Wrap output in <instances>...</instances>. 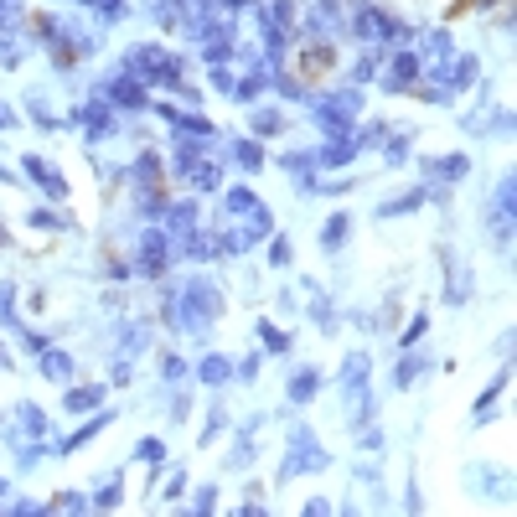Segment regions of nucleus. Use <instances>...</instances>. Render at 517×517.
I'll return each instance as SVG.
<instances>
[{
    "label": "nucleus",
    "mask_w": 517,
    "mask_h": 517,
    "mask_svg": "<svg viewBox=\"0 0 517 517\" xmlns=\"http://www.w3.org/2000/svg\"><path fill=\"white\" fill-rule=\"evenodd\" d=\"M37 362H42V378L47 383H73V357L63 347H42Z\"/></svg>",
    "instance_id": "f3484780"
},
{
    "label": "nucleus",
    "mask_w": 517,
    "mask_h": 517,
    "mask_svg": "<svg viewBox=\"0 0 517 517\" xmlns=\"http://www.w3.org/2000/svg\"><path fill=\"white\" fill-rule=\"evenodd\" d=\"M249 130H254V140L280 135V130H285V109H280V104H259V109H254V119H249Z\"/></svg>",
    "instance_id": "412c9836"
},
{
    "label": "nucleus",
    "mask_w": 517,
    "mask_h": 517,
    "mask_svg": "<svg viewBox=\"0 0 517 517\" xmlns=\"http://www.w3.org/2000/svg\"><path fill=\"white\" fill-rule=\"evenodd\" d=\"M295 254H290V243L285 238H269V264H275V269H285Z\"/></svg>",
    "instance_id": "79ce46f5"
},
{
    "label": "nucleus",
    "mask_w": 517,
    "mask_h": 517,
    "mask_svg": "<svg viewBox=\"0 0 517 517\" xmlns=\"http://www.w3.org/2000/svg\"><path fill=\"white\" fill-rule=\"evenodd\" d=\"M104 404V383H83V388H68L63 393V409L68 414H94Z\"/></svg>",
    "instance_id": "a211bd4d"
},
{
    "label": "nucleus",
    "mask_w": 517,
    "mask_h": 517,
    "mask_svg": "<svg viewBox=\"0 0 517 517\" xmlns=\"http://www.w3.org/2000/svg\"><path fill=\"white\" fill-rule=\"evenodd\" d=\"M21 176H32L52 202H63V197H68V176L57 171V166H47L42 156H21Z\"/></svg>",
    "instance_id": "4468645a"
},
{
    "label": "nucleus",
    "mask_w": 517,
    "mask_h": 517,
    "mask_svg": "<svg viewBox=\"0 0 517 517\" xmlns=\"http://www.w3.org/2000/svg\"><path fill=\"white\" fill-rule=\"evenodd\" d=\"M347 37H357L362 47H404L409 42V26L393 11H383V6L352 0V6H347Z\"/></svg>",
    "instance_id": "20e7f679"
},
{
    "label": "nucleus",
    "mask_w": 517,
    "mask_h": 517,
    "mask_svg": "<svg viewBox=\"0 0 517 517\" xmlns=\"http://www.w3.org/2000/svg\"><path fill=\"white\" fill-rule=\"evenodd\" d=\"M0 326H6V331H21V316H16V285H0Z\"/></svg>",
    "instance_id": "72a5a7b5"
},
{
    "label": "nucleus",
    "mask_w": 517,
    "mask_h": 517,
    "mask_svg": "<svg viewBox=\"0 0 517 517\" xmlns=\"http://www.w3.org/2000/svg\"><path fill=\"white\" fill-rule=\"evenodd\" d=\"M197 383H207V388H228L233 383V357H223V352H207L202 362H197Z\"/></svg>",
    "instance_id": "2eb2a0df"
},
{
    "label": "nucleus",
    "mask_w": 517,
    "mask_h": 517,
    "mask_svg": "<svg viewBox=\"0 0 517 517\" xmlns=\"http://www.w3.org/2000/svg\"><path fill=\"white\" fill-rule=\"evenodd\" d=\"M68 125H83V135L99 145L104 135H114V130H119V119H114V104H109V99L99 94L94 104H83V109H78V114L68 119Z\"/></svg>",
    "instance_id": "9d476101"
},
{
    "label": "nucleus",
    "mask_w": 517,
    "mask_h": 517,
    "mask_svg": "<svg viewBox=\"0 0 517 517\" xmlns=\"http://www.w3.org/2000/svg\"><path fill=\"white\" fill-rule=\"evenodd\" d=\"M161 156H156V150H140V156H135V187H161Z\"/></svg>",
    "instance_id": "bb28decb"
},
{
    "label": "nucleus",
    "mask_w": 517,
    "mask_h": 517,
    "mask_svg": "<svg viewBox=\"0 0 517 517\" xmlns=\"http://www.w3.org/2000/svg\"><path fill=\"white\" fill-rule=\"evenodd\" d=\"M125 73L140 78L145 88H166V94H176V88L187 83V57H176V52H166L156 42H140V47L125 52Z\"/></svg>",
    "instance_id": "f03ea898"
},
{
    "label": "nucleus",
    "mask_w": 517,
    "mask_h": 517,
    "mask_svg": "<svg viewBox=\"0 0 517 517\" xmlns=\"http://www.w3.org/2000/svg\"><path fill=\"white\" fill-rule=\"evenodd\" d=\"M347 233H352V212H331L326 228H321V249H326V254H337L342 243H347Z\"/></svg>",
    "instance_id": "b1692460"
},
{
    "label": "nucleus",
    "mask_w": 517,
    "mask_h": 517,
    "mask_svg": "<svg viewBox=\"0 0 517 517\" xmlns=\"http://www.w3.org/2000/svg\"><path fill=\"white\" fill-rule=\"evenodd\" d=\"M161 492H166L171 502H181V497H187V471H171V476H166V486H161Z\"/></svg>",
    "instance_id": "a19ab883"
},
{
    "label": "nucleus",
    "mask_w": 517,
    "mask_h": 517,
    "mask_svg": "<svg viewBox=\"0 0 517 517\" xmlns=\"http://www.w3.org/2000/svg\"><path fill=\"white\" fill-rule=\"evenodd\" d=\"M99 94H104V99H109L114 109H130V114L150 104V88H145L140 78H130V73H114V78H109V83L99 88Z\"/></svg>",
    "instance_id": "9b49d317"
},
{
    "label": "nucleus",
    "mask_w": 517,
    "mask_h": 517,
    "mask_svg": "<svg viewBox=\"0 0 517 517\" xmlns=\"http://www.w3.org/2000/svg\"><path fill=\"white\" fill-rule=\"evenodd\" d=\"M424 331H430V316H424V311H419V316H409V326H404V337H399V347H414V342L424 337Z\"/></svg>",
    "instance_id": "58836bf2"
},
{
    "label": "nucleus",
    "mask_w": 517,
    "mask_h": 517,
    "mask_svg": "<svg viewBox=\"0 0 517 517\" xmlns=\"http://www.w3.org/2000/svg\"><path fill=\"white\" fill-rule=\"evenodd\" d=\"M311 161H316V171H342V166L357 161V140H352V135H326V140L311 150Z\"/></svg>",
    "instance_id": "f8f14e48"
},
{
    "label": "nucleus",
    "mask_w": 517,
    "mask_h": 517,
    "mask_svg": "<svg viewBox=\"0 0 517 517\" xmlns=\"http://www.w3.org/2000/svg\"><path fill=\"white\" fill-rule=\"evenodd\" d=\"M331 466V455H326V445L316 440V430L311 424H295L290 430V445H285V466H280V481H295V476H316V471H326Z\"/></svg>",
    "instance_id": "39448f33"
},
{
    "label": "nucleus",
    "mask_w": 517,
    "mask_h": 517,
    "mask_svg": "<svg viewBox=\"0 0 517 517\" xmlns=\"http://www.w3.org/2000/svg\"><path fill=\"white\" fill-rule=\"evenodd\" d=\"M502 388H507V368H502L492 383H486V393L476 399V424H486V419H492V409H497V399H502Z\"/></svg>",
    "instance_id": "c85d7f7f"
},
{
    "label": "nucleus",
    "mask_w": 517,
    "mask_h": 517,
    "mask_svg": "<svg viewBox=\"0 0 517 517\" xmlns=\"http://www.w3.org/2000/svg\"><path fill=\"white\" fill-rule=\"evenodd\" d=\"M300 512H306V517H311V512H331V502H326V497H311V502L300 507Z\"/></svg>",
    "instance_id": "c03bdc74"
},
{
    "label": "nucleus",
    "mask_w": 517,
    "mask_h": 517,
    "mask_svg": "<svg viewBox=\"0 0 517 517\" xmlns=\"http://www.w3.org/2000/svg\"><path fill=\"white\" fill-rule=\"evenodd\" d=\"M316 393H321V373H316V368H300V373L290 378V388H285V399L300 409V404H311Z\"/></svg>",
    "instance_id": "aec40b11"
},
{
    "label": "nucleus",
    "mask_w": 517,
    "mask_h": 517,
    "mask_svg": "<svg viewBox=\"0 0 517 517\" xmlns=\"http://www.w3.org/2000/svg\"><path fill=\"white\" fill-rule=\"evenodd\" d=\"M466 171H471V161L461 156V150H450V156H430L424 161V176H430V187H455V181H466Z\"/></svg>",
    "instance_id": "ddd939ff"
},
{
    "label": "nucleus",
    "mask_w": 517,
    "mask_h": 517,
    "mask_svg": "<svg viewBox=\"0 0 517 517\" xmlns=\"http://www.w3.org/2000/svg\"><path fill=\"white\" fill-rule=\"evenodd\" d=\"M383 161H388V166H404V161H409V135L388 140V145H383Z\"/></svg>",
    "instance_id": "ea45409f"
},
{
    "label": "nucleus",
    "mask_w": 517,
    "mask_h": 517,
    "mask_svg": "<svg viewBox=\"0 0 517 517\" xmlns=\"http://www.w3.org/2000/svg\"><path fill=\"white\" fill-rule=\"evenodd\" d=\"M16 435L26 440H47V414L37 404H16Z\"/></svg>",
    "instance_id": "4be33fe9"
},
{
    "label": "nucleus",
    "mask_w": 517,
    "mask_h": 517,
    "mask_svg": "<svg viewBox=\"0 0 517 517\" xmlns=\"http://www.w3.org/2000/svg\"><path fill=\"white\" fill-rule=\"evenodd\" d=\"M430 368V357H419V352H404V362L393 368V388H409V383H419V373Z\"/></svg>",
    "instance_id": "cd10ccee"
},
{
    "label": "nucleus",
    "mask_w": 517,
    "mask_h": 517,
    "mask_svg": "<svg viewBox=\"0 0 517 517\" xmlns=\"http://www.w3.org/2000/svg\"><path fill=\"white\" fill-rule=\"evenodd\" d=\"M197 218H202V212H197V197H171L166 207H161V233L171 238V249H176V243L181 238H192L197 233Z\"/></svg>",
    "instance_id": "1a4fd4ad"
},
{
    "label": "nucleus",
    "mask_w": 517,
    "mask_h": 517,
    "mask_svg": "<svg viewBox=\"0 0 517 517\" xmlns=\"http://www.w3.org/2000/svg\"><path fill=\"white\" fill-rule=\"evenodd\" d=\"M223 161H233L238 171H259L264 166V145L254 140V135H243V140H228V156Z\"/></svg>",
    "instance_id": "dca6fc26"
},
{
    "label": "nucleus",
    "mask_w": 517,
    "mask_h": 517,
    "mask_svg": "<svg viewBox=\"0 0 517 517\" xmlns=\"http://www.w3.org/2000/svg\"><path fill=\"white\" fill-rule=\"evenodd\" d=\"M176 264V249H171V238L161 233V223H145V233L135 238V275H145V280H161L166 269Z\"/></svg>",
    "instance_id": "423d86ee"
},
{
    "label": "nucleus",
    "mask_w": 517,
    "mask_h": 517,
    "mask_svg": "<svg viewBox=\"0 0 517 517\" xmlns=\"http://www.w3.org/2000/svg\"><path fill=\"white\" fill-rule=\"evenodd\" d=\"M88 507H94V512L119 507V471H109V476H99V481H94V497H88Z\"/></svg>",
    "instance_id": "a878e982"
},
{
    "label": "nucleus",
    "mask_w": 517,
    "mask_h": 517,
    "mask_svg": "<svg viewBox=\"0 0 517 517\" xmlns=\"http://www.w3.org/2000/svg\"><path fill=\"white\" fill-rule=\"evenodd\" d=\"M181 181H187L192 192H218V187H223V166L202 156V161H197V166H192L187 176H181Z\"/></svg>",
    "instance_id": "6ab92c4d"
},
{
    "label": "nucleus",
    "mask_w": 517,
    "mask_h": 517,
    "mask_svg": "<svg viewBox=\"0 0 517 517\" xmlns=\"http://www.w3.org/2000/svg\"><path fill=\"white\" fill-rule=\"evenodd\" d=\"M218 507V486H197V497H192V512H212Z\"/></svg>",
    "instance_id": "37998d69"
},
{
    "label": "nucleus",
    "mask_w": 517,
    "mask_h": 517,
    "mask_svg": "<svg viewBox=\"0 0 517 517\" xmlns=\"http://www.w3.org/2000/svg\"><path fill=\"white\" fill-rule=\"evenodd\" d=\"M383 68V88L388 94H414V88L424 83V63L414 57V47H393V57L388 63H378Z\"/></svg>",
    "instance_id": "6e6552de"
},
{
    "label": "nucleus",
    "mask_w": 517,
    "mask_h": 517,
    "mask_svg": "<svg viewBox=\"0 0 517 517\" xmlns=\"http://www.w3.org/2000/svg\"><path fill=\"white\" fill-rule=\"evenodd\" d=\"M166 326L181 331V337H207L212 321L223 316V290L212 285L207 275H187L166 290V306H161Z\"/></svg>",
    "instance_id": "f257e3e1"
},
{
    "label": "nucleus",
    "mask_w": 517,
    "mask_h": 517,
    "mask_svg": "<svg viewBox=\"0 0 517 517\" xmlns=\"http://www.w3.org/2000/svg\"><path fill=\"white\" fill-rule=\"evenodd\" d=\"M161 373H166V383L192 378V368H187V357H181V352H166V357H161Z\"/></svg>",
    "instance_id": "c9c22d12"
},
{
    "label": "nucleus",
    "mask_w": 517,
    "mask_h": 517,
    "mask_svg": "<svg viewBox=\"0 0 517 517\" xmlns=\"http://www.w3.org/2000/svg\"><path fill=\"white\" fill-rule=\"evenodd\" d=\"M83 6L94 11L99 21H119V16H125V0H83Z\"/></svg>",
    "instance_id": "e433bc0d"
},
{
    "label": "nucleus",
    "mask_w": 517,
    "mask_h": 517,
    "mask_svg": "<svg viewBox=\"0 0 517 517\" xmlns=\"http://www.w3.org/2000/svg\"><path fill=\"white\" fill-rule=\"evenodd\" d=\"M249 435H254V430H243L238 450L228 455V471H249V466H254V455H259V450H254V440H249Z\"/></svg>",
    "instance_id": "f704fd0d"
},
{
    "label": "nucleus",
    "mask_w": 517,
    "mask_h": 517,
    "mask_svg": "<svg viewBox=\"0 0 517 517\" xmlns=\"http://www.w3.org/2000/svg\"><path fill=\"white\" fill-rule=\"evenodd\" d=\"M6 492H11V481H6V476H0V497H6Z\"/></svg>",
    "instance_id": "de8ad7c7"
},
{
    "label": "nucleus",
    "mask_w": 517,
    "mask_h": 517,
    "mask_svg": "<svg viewBox=\"0 0 517 517\" xmlns=\"http://www.w3.org/2000/svg\"><path fill=\"white\" fill-rule=\"evenodd\" d=\"M11 125H16V114H11L6 104H0V130H11Z\"/></svg>",
    "instance_id": "a18cd8bd"
},
{
    "label": "nucleus",
    "mask_w": 517,
    "mask_h": 517,
    "mask_svg": "<svg viewBox=\"0 0 517 517\" xmlns=\"http://www.w3.org/2000/svg\"><path fill=\"white\" fill-rule=\"evenodd\" d=\"M135 461L140 466H166V440H156V435L135 440Z\"/></svg>",
    "instance_id": "7c9ffc66"
},
{
    "label": "nucleus",
    "mask_w": 517,
    "mask_h": 517,
    "mask_svg": "<svg viewBox=\"0 0 517 517\" xmlns=\"http://www.w3.org/2000/svg\"><path fill=\"white\" fill-rule=\"evenodd\" d=\"M373 378V357L368 352H352L347 362H342V388H362Z\"/></svg>",
    "instance_id": "393cba45"
},
{
    "label": "nucleus",
    "mask_w": 517,
    "mask_h": 517,
    "mask_svg": "<svg viewBox=\"0 0 517 517\" xmlns=\"http://www.w3.org/2000/svg\"><path fill=\"white\" fill-rule=\"evenodd\" d=\"M0 368H11V357H6V342H0Z\"/></svg>",
    "instance_id": "49530a36"
},
{
    "label": "nucleus",
    "mask_w": 517,
    "mask_h": 517,
    "mask_svg": "<svg viewBox=\"0 0 517 517\" xmlns=\"http://www.w3.org/2000/svg\"><path fill=\"white\" fill-rule=\"evenodd\" d=\"M6 243H11V238H6V228H0V249H6Z\"/></svg>",
    "instance_id": "09e8293b"
},
{
    "label": "nucleus",
    "mask_w": 517,
    "mask_h": 517,
    "mask_svg": "<svg viewBox=\"0 0 517 517\" xmlns=\"http://www.w3.org/2000/svg\"><path fill=\"white\" fill-rule=\"evenodd\" d=\"M26 0H0V32H26Z\"/></svg>",
    "instance_id": "c756f323"
},
{
    "label": "nucleus",
    "mask_w": 517,
    "mask_h": 517,
    "mask_svg": "<svg viewBox=\"0 0 517 517\" xmlns=\"http://www.w3.org/2000/svg\"><path fill=\"white\" fill-rule=\"evenodd\" d=\"M47 512H88V497L83 492H63V497H52Z\"/></svg>",
    "instance_id": "4c0bfd02"
},
{
    "label": "nucleus",
    "mask_w": 517,
    "mask_h": 517,
    "mask_svg": "<svg viewBox=\"0 0 517 517\" xmlns=\"http://www.w3.org/2000/svg\"><path fill=\"white\" fill-rule=\"evenodd\" d=\"M259 347H269V352H290V331H280L275 321H259Z\"/></svg>",
    "instance_id": "473e14b6"
},
{
    "label": "nucleus",
    "mask_w": 517,
    "mask_h": 517,
    "mask_svg": "<svg viewBox=\"0 0 517 517\" xmlns=\"http://www.w3.org/2000/svg\"><path fill=\"white\" fill-rule=\"evenodd\" d=\"M486 223H492L497 249H507L512 233H517V176H512V171L497 181V197H492V212H486Z\"/></svg>",
    "instance_id": "0eeeda50"
},
{
    "label": "nucleus",
    "mask_w": 517,
    "mask_h": 517,
    "mask_svg": "<svg viewBox=\"0 0 517 517\" xmlns=\"http://www.w3.org/2000/svg\"><path fill=\"white\" fill-rule=\"evenodd\" d=\"M306 104L321 135H352L362 119V88L342 83V88H326V94H306Z\"/></svg>",
    "instance_id": "7ed1b4c3"
},
{
    "label": "nucleus",
    "mask_w": 517,
    "mask_h": 517,
    "mask_svg": "<svg viewBox=\"0 0 517 517\" xmlns=\"http://www.w3.org/2000/svg\"><path fill=\"white\" fill-rule=\"evenodd\" d=\"M378 63H383V47H362V52H357V63L347 68V83H357V88H362V83H373V78H378Z\"/></svg>",
    "instance_id": "5701e85b"
},
{
    "label": "nucleus",
    "mask_w": 517,
    "mask_h": 517,
    "mask_svg": "<svg viewBox=\"0 0 517 517\" xmlns=\"http://www.w3.org/2000/svg\"><path fill=\"white\" fill-rule=\"evenodd\" d=\"M26 223H32V228H47V233H68V228H73L63 212H47V207H32V212H26Z\"/></svg>",
    "instance_id": "2f4dec72"
}]
</instances>
